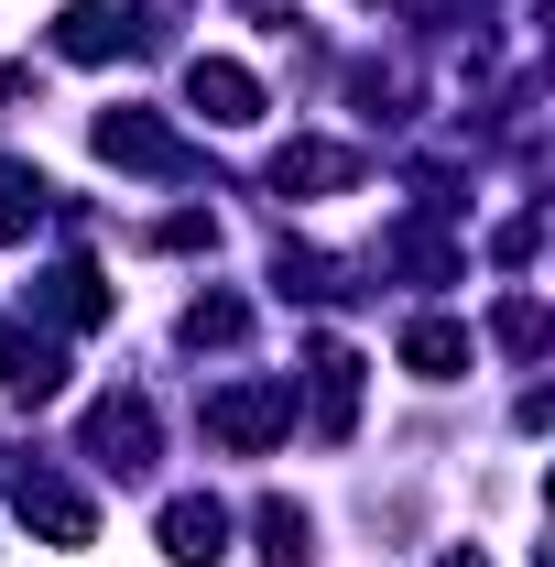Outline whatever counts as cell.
<instances>
[{
  "mask_svg": "<svg viewBox=\"0 0 555 567\" xmlns=\"http://www.w3.org/2000/svg\"><path fill=\"white\" fill-rule=\"evenodd\" d=\"M240 328H251V317H240V306H229V295H208V306H197V317H186V339H197V350H229V339H240Z\"/></svg>",
  "mask_w": 555,
  "mask_h": 567,
  "instance_id": "cell-15",
  "label": "cell"
},
{
  "mask_svg": "<svg viewBox=\"0 0 555 567\" xmlns=\"http://www.w3.org/2000/svg\"><path fill=\"white\" fill-rule=\"evenodd\" d=\"M186 99L208 110L218 132H251V121H262V76L229 66V55H197V66H186Z\"/></svg>",
  "mask_w": 555,
  "mask_h": 567,
  "instance_id": "cell-3",
  "label": "cell"
},
{
  "mask_svg": "<svg viewBox=\"0 0 555 567\" xmlns=\"http://www.w3.org/2000/svg\"><path fill=\"white\" fill-rule=\"evenodd\" d=\"M283 425H294V393H283V382H229V393L208 404V436H218V447H273Z\"/></svg>",
  "mask_w": 555,
  "mask_h": 567,
  "instance_id": "cell-1",
  "label": "cell"
},
{
  "mask_svg": "<svg viewBox=\"0 0 555 567\" xmlns=\"http://www.w3.org/2000/svg\"><path fill=\"white\" fill-rule=\"evenodd\" d=\"M164 557H175V567H218V557H229V513H218L208 492L164 502Z\"/></svg>",
  "mask_w": 555,
  "mask_h": 567,
  "instance_id": "cell-5",
  "label": "cell"
},
{
  "mask_svg": "<svg viewBox=\"0 0 555 567\" xmlns=\"http://www.w3.org/2000/svg\"><path fill=\"white\" fill-rule=\"evenodd\" d=\"M447 567H490V557H480V546H469V557H447Z\"/></svg>",
  "mask_w": 555,
  "mask_h": 567,
  "instance_id": "cell-17",
  "label": "cell"
},
{
  "mask_svg": "<svg viewBox=\"0 0 555 567\" xmlns=\"http://www.w3.org/2000/svg\"><path fill=\"white\" fill-rule=\"evenodd\" d=\"M404 371L458 382V371H469V328H458V317H415V328H404Z\"/></svg>",
  "mask_w": 555,
  "mask_h": 567,
  "instance_id": "cell-9",
  "label": "cell"
},
{
  "mask_svg": "<svg viewBox=\"0 0 555 567\" xmlns=\"http://www.w3.org/2000/svg\"><path fill=\"white\" fill-rule=\"evenodd\" d=\"M44 306H55V328H98L109 317V284L87 274V262H55L44 274Z\"/></svg>",
  "mask_w": 555,
  "mask_h": 567,
  "instance_id": "cell-12",
  "label": "cell"
},
{
  "mask_svg": "<svg viewBox=\"0 0 555 567\" xmlns=\"http://www.w3.org/2000/svg\"><path fill=\"white\" fill-rule=\"evenodd\" d=\"M305 371H316V436H348V415H359V350H338V339H327Z\"/></svg>",
  "mask_w": 555,
  "mask_h": 567,
  "instance_id": "cell-8",
  "label": "cell"
},
{
  "mask_svg": "<svg viewBox=\"0 0 555 567\" xmlns=\"http://www.w3.org/2000/svg\"><path fill=\"white\" fill-rule=\"evenodd\" d=\"M501 350H545V306H534V295L501 306Z\"/></svg>",
  "mask_w": 555,
  "mask_h": 567,
  "instance_id": "cell-16",
  "label": "cell"
},
{
  "mask_svg": "<svg viewBox=\"0 0 555 567\" xmlns=\"http://www.w3.org/2000/svg\"><path fill=\"white\" fill-rule=\"evenodd\" d=\"M87 447H98L109 470H142V458H153V404H142V393H98V404H87Z\"/></svg>",
  "mask_w": 555,
  "mask_h": 567,
  "instance_id": "cell-4",
  "label": "cell"
},
{
  "mask_svg": "<svg viewBox=\"0 0 555 567\" xmlns=\"http://www.w3.org/2000/svg\"><path fill=\"white\" fill-rule=\"evenodd\" d=\"M55 55H76V66H109V55H121V11H109V0H76L66 22H55Z\"/></svg>",
  "mask_w": 555,
  "mask_h": 567,
  "instance_id": "cell-10",
  "label": "cell"
},
{
  "mask_svg": "<svg viewBox=\"0 0 555 567\" xmlns=\"http://www.w3.org/2000/svg\"><path fill=\"white\" fill-rule=\"evenodd\" d=\"M348 175H359V153H338V142H283L273 153L283 197H327V186H348Z\"/></svg>",
  "mask_w": 555,
  "mask_h": 567,
  "instance_id": "cell-7",
  "label": "cell"
},
{
  "mask_svg": "<svg viewBox=\"0 0 555 567\" xmlns=\"http://www.w3.org/2000/svg\"><path fill=\"white\" fill-rule=\"evenodd\" d=\"M262 557H273V567H305V513H294V502H262Z\"/></svg>",
  "mask_w": 555,
  "mask_h": 567,
  "instance_id": "cell-13",
  "label": "cell"
},
{
  "mask_svg": "<svg viewBox=\"0 0 555 567\" xmlns=\"http://www.w3.org/2000/svg\"><path fill=\"white\" fill-rule=\"evenodd\" d=\"M33 218H44V186L33 175H0V240H22Z\"/></svg>",
  "mask_w": 555,
  "mask_h": 567,
  "instance_id": "cell-14",
  "label": "cell"
},
{
  "mask_svg": "<svg viewBox=\"0 0 555 567\" xmlns=\"http://www.w3.org/2000/svg\"><path fill=\"white\" fill-rule=\"evenodd\" d=\"M11 513H22L33 535H55V546H87V535H98V513H87L55 470H22V481H11Z\"/></svg>",
  "mask_w": 555,
  "mask_h": 567,
  "instance_id": "cell-2",
  "label": "cell"
},
{
  "mask_svg": "<svg viewBox=\"0 0 555 567\" xmlns=\"http://www.w3.org/2000/svg\"><path fill=\"white\" fill-rule=\"evenodd\" d=\"M0 382H11V393H33V404H44V393H55V382H66V360H55V339H22V328H0Z\"/></svg>",
  "mask_w": 555,
  "mask_h": 567,
  "instance_id": "cell-11",
  "label": "cell"
},
{
  "mask_svg": "<svg viewBox=\"0 0 555 567\" xmlns=\"http://www.w3.org/2000/svg\"><path fill=\"white\" fill-rule=\"evenodd\" d=\"M98 153L132 164V175H175V164H186V142L164 132V121H142V110H109V121H98Z\"/></svg>",
  "mask_w": 555,
  "mask_h": 567,
  "instance_id": "cell-6",
  "label": "cell"
}]
</instances>
